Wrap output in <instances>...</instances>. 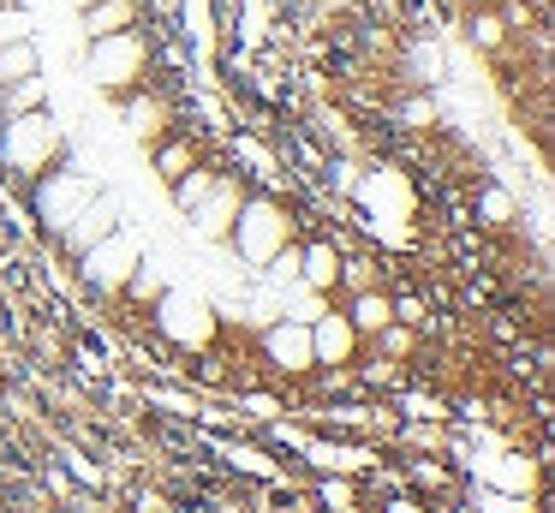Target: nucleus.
Returning a JSON list of instances; mask_svg holds the SVG:
<instances>
[{
	"label": "nucleus",
	"mask_w": 555,
	"mask_h": 513,
	"mask_svg": "<svg viewBox=\"0 0 555 513\" xmlns=\"http://www.w3.org/2000/svg\"><path fill=\"white\" fill-rule=\"evenodd\" d=\"M61 150V126H54L42 107L30 114H7V131H0V162L13 167V174H42Z\"/></svg>",
	"instance_id": "nucleus-1"
},
{
	"label": "nucleus",
	"mask_w": 555,
	"mask_h": 513,
	"mask_svg": "<svg viewBox=\"0 0 555 513\" xmlns=\"http://www.w3.org/2000/svg\"><path fill=\"white\" fill-rule=\"evenodd\" d=\"M233 251H240L251 269H263L269 257H275L281 245H287V233H293V221H287V209L281 203H269V197H251V203H240V215H233Z\"/></svg>",
	"instance_id": "nucleus-2"
},
{
	"label": "nucleus",
	"mask_w": 555,
	"mask_h": 513,
	"mask_svg": "<svg viewBox=\"0 0 555 513\" xmlns=\"http://www.w3.org/2000/svg\"><path fill=\"white\" fill-rule=\"evenodd\" d=\"M156 329L168 334L173 346H197V352H204V346L216 341V310L197 293H162L156 298Z\"/></svg>",
	"instance_id": "nucleus-3"
},
{
	"label": "nucleus",
	"mask_w": 555,
	"mask_h": 513,
	"mask_svg": "<svg viewBox=\"0 0 555 513\" xmlns=\"http://www.w3.org/2000/svg\"><path fill=\"white\" fill-rule=\"evenodd\" d=\"M90 78L102 90H132L144 78V42L132 30H114V36H96L90 42Z\"/></svg>",
	"instance_id": "nucleus-4"
},
{
	"label": "nucleus",
	"mask_w": 555,
	"mask_h": 513,
	"mask_svg": "<svg viewBox=\"0 0 555 513\" xmlns=\"http://www.w3.org/2000/svg\"><path fill=\"white\" fill-rule=\"evenodd\" d=\"M78 257H85V281L102 286V293H114V286H126L138 269V239L126 233V227H114V233H102L96 245L78 251Z\"/></svg>",
	"instance_id": "nucleus-5"
},
{
	"label": "nucleus",
	"mask_w": 555,
	"mask_h": 513,
	"mask_svg": "<svg viewBox=\"0 0 555 513\" xmlns=\"http://www.w3.org/2000/svg\"><path fill=\"white\" fill-rule=\"evenodd\" d=\"M263 352H269V364L275 370H287V376H305V370L317 364L311 358V322H275V329L263 334Z\"/></svg>",
	"instance_id": "nucleus-6"
},
{
	"label": "nucleus",
	"mask_w": 555,
	"mask_h": 513,
	"mask_svg": "<svg viewBox=\"0 0 555 513\" xmlns=\"http://www.w3.org/2000/svg\"><path fill=\"white\" fill-rule=\"evenodd\" d=\"M114 221H120V203H114V197H90V203H78V215L61 227V233H66V245H73V251H90L102 233H114Z\"/></svg>",
	"instance_id": "nucleus-7"
},
{
	"label": "nucleus",
	"mask_w": 555,
	"mask_h": 513,
	"mask_svg": "<svg viewBox=\"0 0 555 513\" xmlns=\"http://www.w3.org/2000/svg\"><path fill=\"white\" fill-rule=\"evenodd\" d=\"M352 346H359V329H352L347 317L323 310V317L311 322V358H317V364H347Z\"/></svg>",
	"instance_id": "nucleus-8"
},
{
	"label": "nucleus",
	"mask_w": 555,
	"mask_h": 513,
	"mask_svg": "<svg viewBox=\"0 0 555 513\" xmlns=\"http://www.w3.org/2000/svg\"><path fill=\"white\" fill-rule=\"evenodd\" d=\"M233 215H240V185L216 179V191H209V197L192 209V221H197V233H204V239H228Z\"/></svg>",
	"instance_id": "nucleus-9"
},
{
	"label": "nucleus",
	"mask_w": 555,
	"mask_h": 513,
	"mask_svg": "<svg viewBox=\"0 0 555 513\" xmlns=\"http://www.w3.org/2000/svg\"><path fill=\"white\" fill-rule=\"evenodd\" d=\"M85 197H90V185H85V179H78V174H61L49 191H42V209L54 215V227H66V221L78 215V203H85Z\"/></svg>",
	"instance_id": "nucleus-10"
},
{
	"label": "nucleus",
	"mask_w": 555,
	"mask_h": 513,
	"mask_svg": "<svg viewBox=\"0 0 555 513\" xmlns=\"http://www.w3.org/2000/svg\"><path fill=\"white\" fill-rule=\"evenodd\" d=\"M299 281L317 286V293H335V281H340L335 245H311V251H305V257H299Z\"/></svg>",
	"instance_id": "nucleus-11"
},
{
	"label": "nucleus",
	"mask_w": 555,
	"mask_h": 513,
	"mask_svg": "<svg viewBox=\"0 0 555 513\" xmlns=\"http://www.w3.org/2000/svg\"><path fill=\"white\" fill-rule=\"evenodd\" d=\"M347 322H352L359 334H376V329H388V322H395V298H383V293L371 286V293H359V298H352Z\"/></svg>",
	"instance_id": "nucleus-12"
},
{
	"label": "nucleus",
	"mask_w": 555,
	"mask_h": 513,
	"mask_svg": "<svg viewBox=\"0 0 555 513\" xmlns=\"http://www.w3.org/2000/svg\"><path fill=\"white\" fill-rule=\"evenodd\" d=\"M126 24H132V0H96V7H85V30H90V42H96V36L126 30Z\"/></svg>",
	"instance_id": "nucleus-13"
},
{
	"label": "nucleus",
	"mask_w": 555,
	"mask_h": 513,
	"mask_svg": "<svg viewBox=\"0 0 555 513\" xmlns=\"http://www.w3.org/2000/svg\"><path fill=\"white\" fill-rule=\"evenodd\" d=\"M0 102H7V114H30V107H42V95H49V84L30 72V78H13V84H0Z\"/></svg>",
	"instance_id": "nucleus-14"
},
{
	"label": "nucleus",
	"mask_w": 555,
	"mask_h": 513,
	"mask_svg": "<svg viewBox=\"0 0 555 513\" xmlns=\"http://www.w3.org/2000/svg\"><path fill=\"white\" fill-rule=\"evenodd\" d=\"M162 119H168V107H162L156 95H138V102L126 107V126H132L138 138H156V131H162Z\"/></svg>",
	"instance_id": "nucleus-15"
},
{
	"label": "nucleus",
	"mask_w": 555,
	"mask_h": 513,
	"mask_svg": "<svg viewBox=\"0 0 555 513\" xmlns=\"http://www.w3.org/2000/svg\"><path fill=\"white\" fill-rule=\"evenodd\" d=\"M209 191H216V174H197V167H192V174H180V179H173V203H180L185 215H192L197 203L209 197Z\"/></svg>",
	"instance_id": "nucleus-16"
},
{
	"label": "nucleus",
	"mask_w": 555,
	"mask_h": 513,
	"mask_svg": "<svg viewBox=\"0 0 555 513\" xmlns=\"http://www.w3.org/2000/svg\"><path fill=\"white\" fill-rule=\"evenodd\" d=\"M30 72H37V48H30V42H7V48H0V84L30 78Z\"/></svg>",
	"instance_id": "nucleus-17"
},
{
	"label": "nucleus",
	"mask_w": 555,
	"mask_h": 513,
	"mask_svg": "<svg viewBox=\"0 0 555 513\" xmlns=\"http://www.w3.org/2000/svg\"><path fill=\"white\" fill-rule=\"evenodd\" d=\"M287 298H293V322H317L323 317V293L305 281H287Z\"/></svg>",
	"instance_id": "nucleus-18"
},
{
	"label": "nucleus",
	"mask_w": 555,
	"mask_h": 513,
	"mask_svg": "<svg viewBox=\"0 0 555 513\" xmlns=\"http://www.w3.org/2000/svg\"><path fill=\"white\" fill-rule=\"evenodd\" d=\"M30 30H37V24H30L25 7H0V48H7V42H30Z\"/></svg>",
	"instance_id": "nucleus-19"
},
{
	"label": "nucleus",
	"mask_w": 555,
	"mask_h": 513,
	"mask_svg": "<svg viewBox=\"0 0 555 513\" xmlns=\"http://www.w3.org/2000/svg\"><path fill=\"white\" fill-rule=\"evenodd\" d=\"M156 174H162V179H180V174H192V143H162V155H156Z\"/></svg>",
	"instance_id": "nucleus-20"
},
{
	"label": "nucleus",
	"mask_w": 555,
	"mask_h": 513,
	"mask_svg": "<svg viewBox=\"0 0 555 513\" xmlns=\"http://www.w3.org/2000/svg\"><path fill=\"white\" fill-rule=\"evenodd\" d=\"M299 257H305V251H299V245H281V251H275V257H269V262H263V269H269V281H275V286H287V281H299Z\"/></svg>",
	"instance_id": "nucleus-21"
},
{
	"label": "nucleus",
	"mask_w": 555,
	"mask_h": 513,
	"mask_svg": "<svg viewBox=\"0 0 555 513\" xmlns=\"http://www.w3.org/2000/svg\"><path fill=\"white\" fill-rule=\"evenodd\" d=\"M412 78L418 84H430V78H442V48H412Z\"/></svg>",
	"instance_id": "nucleus-22"
},
{
	"label": "nucleus",
	"mask_w": 555,
	"mask_h": 513,
	"mask_svg": "<svg viewBox=\"0 0 555 513\" xmlns=\"http://www.w3.org/2000/svg\"><path fill=\"white\" fill-rule=\"evenodd\" d=\"M502 30L507 24L495 18V12H478V18H472V42H483V48H502Z\"/></svg>",
	"instance_id": "nucleus-23"
},
{
	"label": "nucleus",
	"mask_w": 555,
	"mask_h": 513,
	"mask_svg": "<svg viewBox=\"0 0 555 513\" xmlns=\"http://www.w3.org/2000/svg\"><path fill=\"white\" fill-rule=\"evenodd\" d=\"M185 30H192L197 42H209V0H185Z\"/></svg>",
	"instance_id": "nucleus-24"
},
{
	"label": "nucleus",
	"mask_w": 555,
	"mask_h": 513,
	"mask_svg": "<svg viewBox=\"0 0 555 513\" xmlns=\"http://www.w3.org/2000/svg\"><path fill=\"white\" fill-rule=\"evenodd\" d=\"M376 341H383L388 346V352H412V329H400V322H388V329H376Z\"/></svg>",
	"instance_id": "nucleus-25"
},
{
	"label": "nucleus",
	"mask_w": 555,
	"mask_h": 513,
	"mask_svg": "<svg viewBox=\"0 0 555 513\" xmlns=\"http://www.w3.org/2000/svg\"><path fill=\"white\" fill-rule=\"evenodd\" d=\"M317 465H340V472H352V465H364V453H352V448H317Z\"/></svg>",
	"instance_id": "nucleus-26"
},
{
	"label": "nucleus",
	"mask_w": 555,
	"mask_h": 513,
	"mask_svg": "<svg viewBox=\"0 0 555 513\" xmlns=\"http://www.w3.org/2000/svg\"><path fill=\"white\" fill-rule=\"evenodd\" d=\"M126 286H132L138 298H162V274L156 269H132V281H126Z\"/></svg>",
	"instance_id": "nucleus-27"
},
{
	"label": "nucleus",
	"mask_w": 555,
	"mask_h": 513,
	"mask_svg": "<svg viewBox=\"0 0 555 513\" xmlns=\"http://www.w3.org/2000/svg\"><path fill=\"white\" fill-rule=\"evenodd\" d=\"M340 281H347L352 293H371V262H340Z\"/></svg>",
	"instance_id": "nucleus-28"
},
{
	"label": "nucleus",
	"mask_w": 555,
	"mask_h": 513,
	"mask_svg": "<svg viewBox=\"0 0 555 513\" xmlns=\"http://www.w3.org/2000/svg\"><path fill=\"white\" fill-rule=\"evenodd\" d=\"M483 215H490V221H507V215H514V197H507V191H483Z\"/></svg>",
	"instance_id": "nucleus-29"
},
{
	"label": "nucleus",
	"mask_w": 555,
	"mask_h": 513,
	"mask_svg": "<svg viewBox=\"0 0 555 513\" xmlns=\"http://www.w3.org/2000/svg\"><path fill=\"white\" fill-rule=\"evenodd\" d=\"M245 412H251V418H275V412H281V406H275V400H269V394H251V400H245Z\"/></svg>",
	"instance_id": "nucleus-30"
},
{
	"label": "nucleus",
	"mask_w": 555,
	"mask_h": 513,
	"mask_svg": "<svg viewBox=\"0 0 555 513\" xmlns=\"http://www.w3.org/2000/svg\"><path fill=\"white\" fill-rule=\"evenodd\" d=\"M395 322H424V305H418V298H400V305H395Z\"/></svg>",
	"instance_id": "nucleus-31"
},
{
	"label": "nucleus",
	"mask_w": 555,
	"mask_h": 513,
	"mask_svg": "<svg viewBox=\"0 0 555 513\" xmlns=\"http://www.w3.org/2000/svg\"><path fill=\"white\" fill-rule=\"evenodd\" d=\"M323 496H328V501H340V513H352V484H328Z\"/></svg>",
	"instance_id": "nucleus-32"
},
{
	"label": "nucleus",
	"mask_w": 555,
	"mask_h": 513,
	"mask_svg": "<svg viewBox=\"0 0 555 513\" xmlns=\"http://www.w3.org/2000/svg\"><path fill=\"white\" fill-rule=\"evenodd\" d=\"M388 513H424V508H418V501H395Z\"/></svg>",
	"instance_id": "nucleus-33"
},
{
	"label": "nucleus",
	"mask_w": 555,
	"mask_h": 513,
	"mask_svg": "<svg viewBox=\"0 0 555 513\" xmlns=\"http://www.w3.org/2000/svg\"><path fill=\"white\" fill-rule=\"evenodd\" d=\"M66 7H73V12H85V7H96V0H66Z\"/></svg>",
	"instance_id": "nucleus-34"
}]
</instances>
